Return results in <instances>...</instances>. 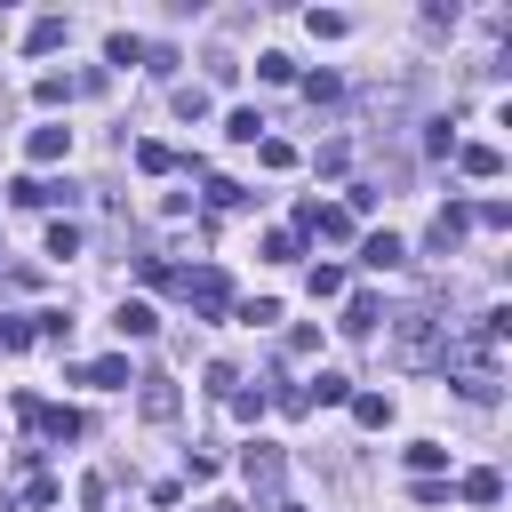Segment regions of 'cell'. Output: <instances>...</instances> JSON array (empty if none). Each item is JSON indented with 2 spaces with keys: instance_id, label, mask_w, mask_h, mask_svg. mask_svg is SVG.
Listing matches in <instances>:
<instances>
[{
  "instance_id": "16",
  "label": "cell",
  "mask_w": 512,
  "mask_h": 512,
  "mask_svg": "<svg viewBox=\"0 0 512 512\" xmlns=\"http://www.w3.org/2000/svg\"><path fill=\"white\" fill-rule=\"evenodd\" d=\"M376 320H384V304H376V296H352L336 328H344V336H376Z\"/></svg>"
},
{
  "instance_id": "32",
  "label": "cell",
  "mask_w": 512,
  "mask_h": 512,
  "mask_svg": "<svg viewBox=\"0 0 512 512\" xmlns=\"http://www.w3.org/2000/svg\"><path fill=\"white\" fill-rule=\"evenodd\" d=\"M312 168H320V176H344V168H352V152H344V144H320V152H312Z\"/></svg>"
},
{
  "instance_id": "33",
  "label": "cell",
  "mask_w": 512,
  "mask_h": 512,
  "mask_svg": "<svg viewBox=\"0 0 512 512\" xmlns=\"http://www.w3.org/2000/svg\"><path fill=\"white\" fill-rule=\"evenodd\" d=\"M48 256H80V224H48Z\"/></svg>"
},
{
  "instance_id": "24",
  "label": "cell",
  "mask_w": 512,
  "mask_h": 512,
  "mask_svg": "<svg viewBox=\"0 0 512 512\" xmlns=\"http://www.w3.org/2000/svg\"><path fill=\"white\" fill-rule=\"evenodd\" d=\"M256 80H272V88H280V80H296V56H280V48H264V56H256Z\"/></svg>"
},
{
  "instance_id": "27",
  "label": "cell",
  "mask_w": 512,
  "mask_h": 512,
  "mask_svg": "<svg viewBox=\"0 0 512 512\" xmlns=\"http://www.w3.org/2000/svg\"><path fill=\"white\" fill-rule=\"evenodd\" d=\"M304 24H312V40H344V32H352V24H344V16H336V8H312V16H304Z\"/></svg>"
},
{
  "instance_id": "28",
  "label": "cell",
  "mask_w": 512,
  "mask_h": 512,
  "mask_svg": "<svg viewBox=\"0 0 512 512\" xmlns=\"http://www.w3.org/2000/svg\"><path fill=\"white\" fill-rule=\"evenodd\" d=\"M136 168H144V176H168L176 152H168V144H136Z\"/></svg>"
},
{
  "instance_id": "25",
  "label": "cell",
  "mask_w": 512,
  "mask_h": 512,
  "mask_svg": "<svg viewBox=\"0 0 512 512\" xmlns=\"http://www.w3.org/2000/svg\"><path fill=\"white\" fill-rule=\"evenodd\" d=\"M168 104H176V120H208V88H192V80H184Z\"/></svg>"
},
{
  "instance_id": "15",
  "label": "cell",
  "mask_w": 512,
  "mask_h": 512,
  "mask_svg": "<svg viewBox=\"0 0 512 512\" xmlns=\"http://www.w3.org/2000/svg\"><path fill=\"white\" fill-rule=\"evenodd\" d=\"M32 424H40V440H80V432H88V416H80V408H40Z\"/></svg>"
},
{
  "instance_id": "1",
  "label": "cell",
  "mask_w": 512,
  "mask_h": 512,
  "mask_svg": "<svg viewBox=\"0 0 512 512\" xmlns=\"http://www.w3.org/2000/svg\"><path fill=\"white\" fill-rule=\"evenodd\" d=\"M440 352H448V320H440L432 304H408V312L392 320V360H400V368H440Z\"/></svg>"
},
{
  "instance_id": "12",
  "label": "cell",
  "mask_w": 512,
  "mask_h": 512,
  "mask_svg": "<svg viewBox=\"0 0 512 512\" xmlns=\"http://www.w3.org/2000/svg\"><path fill=\"white\" fill-rule=\"evenodd\" d=\"M24 152L48 168V160H64V152H72V128H56V120H48V128H32V136H24Z\"/></svg>"
},
{
  "instance_id": "20",
  "label": "cell",
  "mask_w": 512,
  "mask_h": 512,
  "mask_svg": "<svg viewBox=\"0 0 512 512\" xmlns=\"http://www.w3.org/2000/svg\"><path fill=\"white\" fill-rule=\"evenodd\" d=\"M440 464H448L440 440H408V472H416V480H440Z\"/></svg>"
},
{
  "instance_id": "38",
  "label": "cell",
  "mask_w": 512,
  "mask_h": 512,
  "mask_svg": "<svg viewBox=\"0 0 512 512\" xmlns=\"http://www.w3.org/2000/svg\"><path fill=\"white\" fill-rule=\"evenodd\" d=\"M232 384H240V368H232V360H216V368H208V392H216V400H232Z\"/></svg>"
},
{
  "instance_id": "29",
  "label": "cell",
  "mask_w": 512,
  "mask_h": 512,
  "mask_svg": "<svg viewBox=\"0 0 512 512\" xmlns=\"http://www.w3.org/2000/svg\"><path fill=\"white\" fill-rule=\"evenodd\" d=\"M208 208H248V192L232 176H208Z\"/></svg>"
},
{
  "instance_id": "30",
  "label": "cell",
  "mask_w": 512,
  "mask_h": 512,
  "mask_svg": "<svg viewBox=\"0 0 512 512\" xmlns=\"http://www.w3.org/2000/svg\"><path fill=\"white\" fill-rule=\"evenodd\" d=\"M304 96H312V104H336V96H344V80H336V72H312V80H304Z\"/></svg>"
},
{
  "instance_id": "4",
  "label": "cell",
  "mask_w": 512,
  "mask_h": 512,
  "mask_svg": "<svg viewBox=\"0 0 512 512\" xmlns=\"http://www.w3.org/2000/svg\"><path fill=\"white\" fill-rule=\"evenodd\" d=\"M8 200H16V208H72L80 192H72V184H48V176H16Z\"/></svg>"
},
{
  "instance_id": "5",
  "label": "cell",
  "mask_w": 512,
  "mask_h": 512,
  "mask_svg": "<svg viewBox=\"0 0 512 512\" xmlns=\"http://www.w3.org/2000/svg\"><path fill=\"white\" fill-rule=\"evenodd\" d=\"M144 392H136V408H144V424H176V408H184V392L168 384V376H136Z\"/></svg>"
},
{
  "instance_id": "7",
  "label": "cell",
  "mask_w": 512,
  "mask_h": 512,
  "mask_svg": "<svg viewBox=\"0 0 512 512\" xmlns=\"http://www.w3.org/2000/svg\"><path fill=\"white\" fill-rule=\"evenodd\" d=\"M464 232H472V208H456V200H448V208L432 216V256H448V248H456Z\"/></svg>"
},
{
  "instance_id": "18",
  "label": "cell",
  "mask_w": 512,
  "mask_h": 512,
  "mask_svg": "<svg viewBox=\"0 0 512 512\" xmlns=\"http://www.w3.org/2000/svg\"><path fill=\"white\" fill-rule=\"evenodd\" d=\"M304 400H320V408H344V400H352V376H336V368H320V376L304 384Z\"/></svg>"
},
{
  "instance_id": "21",
  "label": "cell",
  "mask_w": 512,
  "mask_h": 512,
  "mask_svg": "<svg viewBox=\"0 0 512 512\" xmlns=\"http://www.w3.org/2000/svg\"><path fill=\"white\" fill-rule=\"evenodd\" d=\"M104 64H120V72L144 64V40H136V32H104Z\"/></svg>"
},
{
  "instance_id": "26",
  "label": "cell",
  "mask_w": 512,
  "mask_h": 512,
  "mask_svg": "<svg viewBox=\"0 0 512 512\" xmlns=\"http://www.w3.org/2000/svg\"><path fill=\"white\" fill-rule=\"evenodd\" d=\"M264 408H272V400H264V384H256V392H248V384H232V416H240V424H256Z\"/></svg>"
},
{
  "instance_id": "10",
  "label": "cell",
  "mask_w": 512,
  "mask_h": 512,
  "mask_svg": "<svg viewBox=\"0 0 512 512\" xmlns=\"http://www.w3.org/2000/svg\"><path fill=\"white\" fill-rule=\"evenodd\" d=\"M456 496H464V504H504V472H488V464H472V472L456 480Z\"/></svg>"
},
{
  "instance_id": "39",
  "label": "cell",
  "mask_w": 512,
  "mask_h": 512,
  "mask_svg": "<svg viewBox=\"0 0 512 512\" xmlns=\"http://www.w3.org/2000/svg\"><path fill=\"white\" fill-rule=\"evenodd\" d=\"M272 512H304V504H272Z\"/></svg>"
},
{
  "instance_id": "19",
  "label": "cell",
  "mask_w": 512,
  "mask_h": 512,
  "mask_svg": "<svg viewBox=\"0 0 512 512\" xmlns=\"http://www.w3.org/2000/svg\"><path fill=\"white\" fill-rule=\"evenodd\" d=\"M344 408H352V416H360L368 432H384V424H392V392H352Z\"/></svg>"
},
{
  "instance_id": "8",
  "label": "cell",
  "mask_w": 512,
  "mask_h": 512,
  "mask_svg": "<svg viewBox=\"0 0 512 512\" xmlns=\"http://www.w3.org/2000/svg\"><path fill=\"white\" fill-rule=\"evenodd\" d=\"M360 264H368V272H400V264H408V248H400L392 232H368V240H360Z\"/></svg>"
},
{
  "instance_id": "17",
  "label": "cell",
  "mask_w": 512,
  "mask_h": 512,
  "mask_svg": "<svg viewBox=\"0 0 512 512\" xmlns=\"http://www.w3.org/2000/svg\"><path fill=\"white\" fill-rule=\"evenodd\" d=\"M24 320H32L40 344H64V336H72V312H64V304H40V312H24Z\"/></svg>"
},
{
  "instance_id": "3",
  "label": "cell",
  "mask_w": 512,
  "mask_h": 512,
  "mask_svg": "<svg viewBox=\"0 0 512 512\" xmlns=\"http://www.w3.org/2000/svg\"><path fill=\"white\" fill-rule=\"evenodd\" d=\"M240 480H248L256 496H280V480H288V456H280V440H248V448H240Z\"/></svg>"
},
{
  "instance_id": "2",
  "label": "cell",
  "mask_w": 512,
  "mask_h": 512,
  "mask_svg": "<svg viewBox=\"0 0 512 512\" xmlns=\"http://www.w3.org/2000/svg\"><path fill=\"white\" fill-rule=\"evenodd\" d=\"M168 288H176L200 320H224V312H232V280H224L216 264H184V272H168Z\"/></svg>"
},
{
  "instance_id": "35",
  "label": "cell",
  "mask_w": 512,
  "mask_h": 512,
  "mask_svg": "<svg viewBox=\"0 0 512 512\" xmlns=\"http://www.w3.org/2000/svg\"><path fill=\"white\" fill-rule=\"evenodd\" d=\"M312 296H344V264H312Z\"/></svg>"
},
{
  "instance_id": "22",
  "label": "cell",
  "mask_w": 512,
  "mask_h": 512,
  "mask_svg": "<svg viewBox=\"0 0 512 512\" xmlns=\"http://www.w3.org/2000/svg\"><path fill=\"white\" fill-rule=\"evenodd\" d=\"M32 96H40V104H72V96H80V80H72V72H40V80H32Z\"/></svg>"
},
{
  "instance_id": "23",
  "label": "cell",
  "mask_w": 512,
  "mask_h": 512,
  "mask_svg": "<svg viewBox=\"0 0 512 512\" xmlns=\"http://www.w3.org/2000/svg\"><path fill=\"white\" fill-rule=\"evenodd\" d=\"M224 136H232V144H264V112H248V104H240V112L224 120Z\"/></svg>"
},
{
  "instance_id": "36",
  "label": "cell",
  "mask_w": 512,
  "mask_h": 512,
  "mask_svg": "<svg viewBox=\"0 0 512 512\" xmlns=\"http://www.w3.org/2000/svg\"><path fill=\"white\" fill-rule=\"evenodd\" d=\"M240 320H248V328H272V320H280V304H272V296H248V304H240Z\"/></svg>"
},
{
  "instance_id": "34",
  "label": "cell",
  "mask_w": 512,
  "mask_h": 512,
  "mask_svg": "<svg viewBox=\"0 0 512 512\" xmlns=\"http://www.w3.org/2000/svg\"><path fill=\"white\" fill-rule=\"evenodd\" d=\"M296 248H304L296 232H264V256H272V264H296Z\"/></svg>"
},
{
  "instance_id": "14",
  "label": "cell",
  "mask_w": 512,
  "mask_h": 512,
  "mask_svg": "<svg viewBox=\"0 0 512 512\" xmlns=\"http://www.w3.org/2000/svg\"><path fill=\"white\" fill-rule=\"evenodd\" d=\"M80 384H96V392H128L136 376H128V360L112 352V360H88V368H80Z\"/></svg>"
},
{
  "instance_id": "6",
  "label": "cell",
  "mask_w": 512,
  "mask_h": 512,
  "mask_svg": "<svg viewBox=\"0 0 512 512\" xmlns=\"http://www.w3.org/2000/svg\"><path fill=\"white\" fill-rule=\"evenodd\" d=\"M304 232H320V240H352V216H344V208L304 200V208H296V240H304Z\"/></svg>"
},
{
  "instance_id": "13",
  "label": "cell",
  "mask_w": 512,
  "mask_h": 512,
  "mask_svg": "<svg viewBox=\"0 0 512 512\" xmlns=\"http://www.w3.org/2000/svg\"><path fill=\"white\" fill-rule=\"evenodd\" d=\"M456 168L488 184V176H504V152H496V144H456Z\"/></svg>"
},
{
  "instance_id": "9",
  "label": "cell",
  "mask_w": 512,
  "mask_h": 512,
  "mask_svg": "<svg viewBox=\"0 0 512 512\" xmlns=\"http://www.w3.org/2000/svg\"><path fill=\"white\" fill-rule=\"evenodd\" d=\"M112 328H120V344H128V336H136V344H144V336H152V328H160V312H152V304H144V296H128V304H120V312H112Z\"/></svg>"
},
{
  "instance_id": "37",
  "label": "cell",
  "mask_w": 512,
  "mask_h": 512,
  "mask_svg": "<svg viewBox=\"0 0 512 512\" xmlns=\"http://www.w3.org/2000/svg\"><path fill=\"white\" fill-rule=\"evenodd\" d=\"M264 400H272L280 416H304V408H312V400H304V384H280V392H264Z\"/></svg>"
},
{
  "instance_id": "11",
  "label": "cell",
  "mask_w": 512,
  "mask_h": 512,
  "mask_svg": "<svg viewBox=\"0 0 512 512\" xmlns=\"http://www.w3.org/2000/svg\"><path fill=\"white\" fill-rule=\"evenodd\" d=\"M72 40V16H40L32 32H24V56H48V48H64Z\"/></svg>"
},
{
  "instance_id": "31",
  "label": "cell",
  "mask_w": 512,
  "mask_h": 512,
  "mask_svg": "<svg viewBox=\"0 0 512 512\" xmlns=\"http://www.w3.org/2000/svg\"><path fill=\"white\" fill-rule=\"evenodd\" d=\"M256 160H264V168H296V144H280V136H264V144H256Z\"/></svg>"
}]
</instances>
